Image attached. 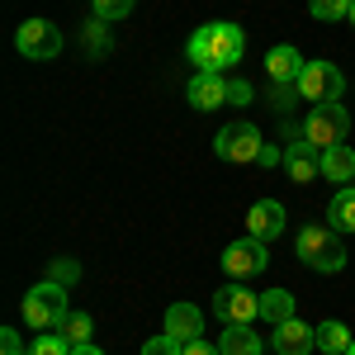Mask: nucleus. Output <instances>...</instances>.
I'll use <instances>...</instances> for the list:
<instances>
[{"instance_id":"1","label":"nucleus","mask_w":355,"mask_h":355,"mask_svg":"<svg viewBox=\"0 0 355 355\" xmlns=\"http://www.w3.org/2000/svg\"><path fill=\"white\" fill-rule=\"evenodd\" d=\"M242 53H246L242 28H237V24H227V19L194 28V38L185 43V57H190L199 71H223V67L242 62Z\"/></svg>"},{"instance_id":"2","label":"nucleus","mask_w":355,"mask_h":355,"mask_svg":"<svg viewBox=\"0 0 355 355\" xmlns=\"http://www.w3.org/2000/svg\"><path fill=\"white\" fill-rule=\"evenodd\" d=\"M299 256H303V266H313V270H322V275L346 270V246H341V232L331 223L299 227Z\"/></svg>"},{"instance_id":"3","label":"nucleus","mask_w":355,"mask_h":355,"mask_svg":"<svg viewBox=\"0 0 355 355\" xmlns=\"http://www.w3.org/2000/svg\"><path fill=\"white\" fill-rule=\"evenodd\" d=\"M67 284H57V279H43V284H33L24 294V322L38 331H57L67 322Z\"/></svg>"},{"instance_id":"4","label":"nucleus","mask_w":355,"mask_h":355,"mask_svg":"<svg viewBox=\"0 0 355 355\" xmlns=\"http://www.w3.org/2000/svg\"><path fill=\"white\" fill-rule=\"evenodd\" d=\"M299 95L308 105H341V95H346L341 67H331V62H308L299 71Z\"/></svg>"},{"instance_id":"5","label":"nucleus","mask_w":355,"mask_h":355,"mask_svg":"<svg viewBox=\"0 0 355 355\" xmlns=\"http://www.w3.org/2000/svg\"><path fill=\"white\" fill-rule=\"evenodd\" d=\"M346 133H351V114L341 110V105H313L308 119H303V137H308L318 152H327V147H336V142H346Z\"/></svg>"},{"instance_id":"6","label":"nucleus","mask_w":355,"mask_h":355,"mask_svg":"<svg viewBox=\"0 0 355 355\" xmlns=\"http://www.w3.org/2000/svg\"><path fill=\"white\" fill-rule=\"evenodd\" d=\"M261 147H266V142H261V133H256V123H246V119L218 128V137H214V152H218L223 162H256Z\"/></svg>"},{"instance_id":"7","label":"nucleus","mask_w":355,"mask_h":355,"mask_svg":"<svg viewBox=\"0 0 355 355\" xmlns=\"http://www.w3.org/2000/svg\"><path fill=\"white\" fill-rule=\"evenodd\" d=\"M15 48L24 57H33V62H53L62 53V28L48 24V19H24L19 33H15Z\"/></svg>"},{"instance_id":"8","label":"nucleus","mask_w":355,"mask_h":355,"mask_svg":"<svg viewBox=\"0 0 355 355\" xmlns=\"http://www.w3.org/2000/svg\"><path fill=\"white\" fill-rule=\"evenodd\" d=\"M214 313L227 327L232 322H256L261 318V294H251L246 284H223L218 294H214Z\"/></svg>"},{"instance_id":"9","label":"nucleus","mask_w":355,"mask_h":355,"mask_svg":"<svg viewBox=\"0 0 355 355\" xmlns=\"http://www.w3.org/2000/svg\"><path fill=\"white\" fill-rule=\"evenodd\" d=\"M270 266V251L261 237H242V242H232L223 251V270L232 275V279H246V275H261Z\"/></svg>"},{"instance_id":"10","label":"nucleus","mask_w":355,"mask_h":355,"mask_svg":"<svg viewBox=\"0 0 355 355\" xmlns=\"http://www.w3.org/2000/svg\"><path fill=\"white\" fill-rule=\"evenodd\" d=\"M318 162H322V152H318L303 133L284 147V171H289V180H294V185H308L313 175H322V166H318Z\"/></svg>"},{"instance_id":"11","label":"nucleus","mask_w":355,"mask_h":355,"mask_svg":"<svg viewBox=\"0 0 355 355\" xmlns=\"http://www.w3.org/2000/svg\"><path fill=\"white\" fill-rule=\"evenodd\" d=\"M185 95L194 110H218V105H227V81H223V71H194Z\"/></svg>"},{"instance_id":"12","label":"nucleus","mask_w":355,"mask_h":355,"mask_svg":"<svg viewBox=\"0 0 355 355\" xmlns=\"http://www.w3.org/2000/svg\"><path fill=\"white\" fill-rule=\"evenodd\" d=\"M246 232L261 237V242L279 237V232H284V204H279V199H256L251 214H246Z\"/></svg>"},{"instance_id":"13","label":"nucleus","mask_w":355,"mask_h":355,"mask_svg":"<svg viewBox=\"0 0 355 355\" xmlns=\"http://www.w3.org/2000/svg\"><path fill=\"white\" fill-rule=\"evenodd\" d=\"M313 346H318V327H308L299 318H289V322L275 327V351L279 355H308Z\"/></svg>"},{"instance_id":"14","label":"nucleus","mask_w":355,"mask_h":355,"mask_svg":"<svg viewBox=\"0 0 355 355\" xmlns=\"http://www.w3.org/2000/svg\"><path fill=\"white\" fill-rule=\"evenodd\" d=\"M308 67L299 57V48L294 43H279V48H270L266 53V71H270V81L275 85H299V71Z\"/></svg>"},{"instance_id":"15","label":"nucleus","mask_w":355,"mask_h":355,"mask_svg":"<svg viewBox=\"0 0 355 355\" xmlns=\"http://www.w3.org/2000/svg\"><path fill=\"white\" fill-rule=\"evenodd\" d=\"M166 331H171L175 341H199L204 313H199L194 303H171V308H166Z\"/></svg>"},{"instance_id":"16","label":"nucleus","mask_w":355,"mask_h":355,"mask_svg":"<svg viewBox=\"0 0 355 355\" xmlns=\"http://www.w3.org/2000/svg\"><path fill=\"white\" fill-rule=\"evenodd\" d=\"M318 166H322V175H327V180H341V185H351V180H355V152L346 147V142L327 147Z\"/></svg>"},{"instance_id":"17","label":"nucleus","mask_w":355,"mask_h":355,"mask_svg":"<svg viewBox=\"0 0 355 355\" xmlns=\"http://www.w3.org/2000/svg\"><path fill=\"white\" fill-rule=\"evenodd\" d=\"M223 355H261V336L251 331V322H232V327L218 336Z\"/></svg>"},{"instance_id":"18","label":"nucleus","mask_w":355,"mask_h":355,"mask_svg":"<svg viewBox=\"0 0 355 355\" xmlns=\"http://www.w3.org/2000/svg\"><path fill=\"white\" fill-rule=\"evenodd\" d=\"M327 218H331L336 232H355V185H341V190L331 194Z\"/></svg>"},{"instance_id":"19","label":"nucleus","mask_w":355,"mask_h":355,"mask_svg":"<svg viewBox=\"0 0 355 355\" xmlns=\"http://www.w3.org/2000/svg\"><path fill=\"white\" fill-rule=\"evenodd\" d=\"M261 318H266L270 327L289 322V318H299V313H294V294H289V289H270V294H261Z\"/></svg>"},{"instance_id":"20","label":"nucleus","mask_w":355,"mask_h":355,"mask_svg":"<svg viewBox=\"0 0 355 355\" xmlns=\"http://www.w3.org/2000/svg\"><path fill=\"white\" fill-rule=\"evenodd\" d=\"M351 341H355V336L341 327V322H322V327H318V351H322V355H346V351H351Z\"/></svg>"},{"instance_id":"21","label":"nucleus","mask_w":355,"mask_h":355,"mask_svg":"<svg viewBox=\"0 0 355 355\" xmlns=\"http://www.w3.org/2000/svg\"><path fill=\"white\" fill-rule=\"evenodd\" d=\"M57 331H62L71 346H85V341H90V331H95V322H90V313H67V322H62Z\"/></svg>"},{"instance_id":"22","label":"nucleus","mask_w":355,"mask_h":355,"mask_svg":"<svg viewBox=\"0 0 355 355\" xmlns=\"http://www.w3.org/2000/svg\"><path fill=\"white\" fill-rule=\"evenodd\" d=\"M142 355H185V341H175L171 331H157L142 341Z\"/></svg>"},{"instance_id":"23","label":"nucleus","mask_w":355,"mask_h":355,"mask_svg":"<svg viewBox=\"0 0 355 355\" xmlns=\"http://www.w3.org/2000/svg\"><path fill=\"white\" fill-rule=\"evenodd\" d=\"M308 15L313 19H346L351 15V0H308Z\"/></svg>"},{"instance_id":"24","label":"nucleus","mask_w":355,"mask_h":355,"mask_svg":"<svg viewBox=\"0 0 355 355\" xmlns=\"http://www.w3.org/2000/svg\"><path fill=\"white\" fill-rule=\"evenodd\" d=\"M28 355H71V341L57 336V331H43V336L28 346Z\"/></svg>"},{"instance_id":"25","label":"nucleus","mask_w":355,"mask_h":355,"mask_svg":"<svg viewBox=\"0 0 355 355\" xmlns=\"http://www.w3.org/2000/svg\"><path fill=\"white\" fill-rule=\"evenodd\" d=\"M133 5L137 0H95V19H105V24H110V19H128Z\"/></svg>"},{"instance_id":"26","label":"nucleus","mask_w":355,"mask_h":355,"mask_svg":"<svg viewBox=\"0 0 355 355\" xmlns=\"http://www.w3.org/2000/svg\"><path fill=\"white\" fill-rule=\"evenodd\" d=\"M48 279H57V284L71 289V284L81 279V266H76V261H53V266H48Z\"/></svg>"},{"instance_id":"27","label":"nucleus","mask_w":355,"mask_h":355,"mask_svg":"<svg viewBox=\"0 0 355 355\" xmlns=\"http://www.w3.org/2000/svg\"><path fill=\"white\" fill-rule=\"evenodd\" d=\"M85 48H90V53H110V33H105V19H90V24H85Z\"/></svg>"},{"instance_id":"28","label":"nucleus","mask_w":355,"mask_h":355,"mask_svg":"<svg viewBox=\"0 0 355 355\" xmlns=\"http://www.w3.org/2000/svg\"><path fill=\"white\" fill-rule=\"evenodd\" d=\"M0 355H24V341H19V331L0 327Z\"/></svg>"},{"instance_id":"29","label":"nucleus","mask_w":355,"mask_h":355,"mask_svg":"<svg viewBox=\"0 0 355 355\" xmlns=\"http://www.w3.org/2000/svg\"><path fill=\"white\" fill-rule=\"evenodd\" d=\"M251 100V85L246 81H227V105H246Z\"/></svg>"},{"instance_id":"30","label":"nucleus","mask_w":355,"mask_h":355,"mask_svg":"<svg viewBox=\"0 0 355 355\" xmlns=\"http://www.w3.org/2000/svg\"><path fill=\"white\" fill-rule=\"evenodd\" d=\"M185 355H223V351L214 346V341H204V336H199V341H185Z\"/></svg>"},{"instance_id":"31","label":"nucleus","mask_w":355,"mask_h":355,"mask_svg":"<svg viewBox=\"0 0 355 355\" xmlns=\"http://www.w3.org/2000/svg\"><path fill=\"white\" fill-rule=\"evenodd\" d=\"M256 162H261V166H279V162H284V152H279V147H261Z\"/></svg>"},{"instance_id":"32","label":"nucleus","mask_w":355,"mask_h":355,"mask_svg":"<svg viewBox=\"0 0 355 355\" xmlns=\"http://www.w3.org/2000/svg\"><path fill=\"white\" fill-rule=\"evenodd\" d=\"M71 355H100V351H95V346L85 341V346H71Z\"/></svg>"},{"instance_id":"33","label":"nucleus","mask_w":355,"mask_h":355,"mask_svg":"<svg viewBox=\"0 0 355 355\" xmlns=\"http://www.w3.org/2000/svg\"><path fill=\"white\" fill-rule=\"evenodd\" d=\"M346 19H351V24H355V0H351V15H346Z\"/></svg>"},{"instance_id":"34","label":"nucleus","mask_w":355,"mask_h":355,"mask_svg":"<svg viewBox=\"0 0 355 355\" xmlns=\"http://www.w3.org/2000/svg\"><path fill=\"white\" fill-rule=\"evenodd\" d=\"M346 355H355V341H351V351H346Z\"/></svg>"},{"instance_id":"35","label":"nucleus","mask_w":355,"mask_h":355,"mask_svg":"<svg viewBox=\"0 0 355 355\" xmlns=\"http://www.w3.org/2000/svg\"><path fill=\"white\" fill-rule=\"evenodd\" d=\"M351 185H355V180H351Z\"/></svg>"}]
</instances>
